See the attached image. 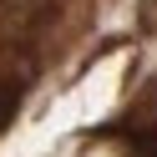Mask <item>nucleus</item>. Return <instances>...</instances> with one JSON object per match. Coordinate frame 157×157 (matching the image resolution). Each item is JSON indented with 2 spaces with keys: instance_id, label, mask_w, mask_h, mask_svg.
<instances>
[{
  "instance_id": "nucleus-2",
  "label": "nucleus",
  "mask_w": 157,
  "mask_h": 157,
  "mask_svg": "<svg viewBox=\"0 0 157 157\" xmlns=\"http://www.w3.org/2000/svg\"><path fill=\"white\" fill-rule=\"evenodd\" d=\"M15 106H21V86H0V127L15 117Z\"/></svg>"
},
{
  "instance_id": "nucleus-1",
  "label": "nucleus",
  "mask_w": 157,
  "mask_h": 157,
  "mask_svg": "<svg viewBox=\"0 0 157 157\" xmlns=\"http://www.w3.org/2000/svg\"><path fill=\"white\" fill-rule=\"evenodd\" d=\"M127 147H132V157H157V127H132Z\"/></svg>"
}]
</instances>
